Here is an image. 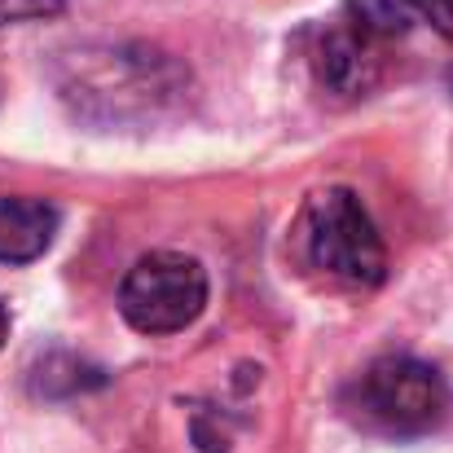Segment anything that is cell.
<instances>
[{"label":"cell","instance_id":"30bf717a","mask_svg":"<svg viewBox=\"0 0 453 453\" xmlns=\"http://www.w3.org/2000/svg\"><path fill=\"white\" fill-rule=\"evenodd\" d=\"M449 88H453V75H449Z\"/></svg>","mask_w":453,"mask_h":453},{"label":"cell","instance_id":"9c48e42d","mask_svg":"<svg viewBox=\"0 0 453 453\" xmlns=\"http://www.w3.org/2000/svg\"><path fill=\"white\" fill-rule=\"evenodd\" d=\"M4 339H9V312H4V303H0V348H4Z\"/></svg>","mask_w":453,"mask_h":453},{"label":"cell","instance_id":"5b68a950","mask_svg":"<svg viewBox=\"0 0 453 453\" xmlns=\"http://www.w3.org/2000/svg\"><path fill=\"white\" fill-rule=\"evenodd\" d=\"M58 207L44 198H0V265H31L58 238Z\"/></svg>","mask_w":453,"mask_h":453},{"label":"cell","instance_id":"8992f818","mask_svg":"<svg viewBox=\"0 0 453 453\" xmlns=\"http://www.w3.org/2000/svg\"><path fill=\"white\" fill-rule=\"evenodd\" d=\"M427 0H348V18L370 31L374 40H388V35H405L418 18H423Z\"/></svg>","mask_w":453,"mask_h":453},{"label":"cell","instance_id":"277c9868","mask_svg":"<svg viewBox=\"0 0 453 453\" xmlns=\"http://www.w3.org/2000/svg\"><path fill=\"white\" fill-rule=\"evenodd\" d=\"M312 71H317V84L334 97H365L379 75H383V62L374 53V35L361 31L357 22H343V27H330L321 31L317 49H312Z\"/></svg>","mask_w":453,"mask_h":453},{"label":"cell","instance_id":"6da1fadb","mask_svg":"<svg viewBox=\"0 0 453 453\" xmlns=\"http://www.w3.org/2000/svg\"><path fill=\"white\" fill-rule=\"evenodd\" d=\"M296 247L308 269L343 287H379L388 278V247L361 198L343 185L317 189L303 203L296 220Z\"/></svg>","mask_w":453,"mask_h":453},{"label":"cell","instance_id":"3957f363","mask_svg":"<svg viewBox=\"0 0 453 453\" xmlns=\"http://www.w3.org/2000/svg\"><path fill=\"white\" fill-rule=\"evenodd\" d=\"M207 308V269L185 251H150L119 282V312L142 334H176Z\"/></svg>","mask_w":453,"mask_h":453},{"label":"cell","instance_id":"ba28073f","mask_svg":"<svg viewBox=\"0 0 453 453\" xmlns=\"http://www.w3.org/2000/svg\"><path fill=\"white\" fill-rule=\"evenodd\" d=\"M423 18H427V22H432L445 40H453V0H427Z\"/></svg>","mask_w":453,"mask_h":453},{"label":"cell","instance_id":"7a4b0ae2","mask_svg":"<svg viewBox=\"0 0 453 453\" xmlns=\"http://www.w3.org/2000/svg\"><path fill=\"white\" fill-rule=\"evenodd\" d=\"M361 414L392 436H427L453 410L445 374L418 357H379L357 383Z\"/></svg>","mask_w":453,"mask_h":453},{"label":"cell","instance_id":"52a82bcc","mask_svg":"<svg viewBox=\"0 0 453 453\" xmlns=\"http://www.w3.org/2000/svg\"><path fill=\"white\" fill-rule=\"evenodd\" d=\"M62 9H66V0H0V27L31 22V18H53Z\"/></svg>","mask_w":453,"mask_h":453}]
</instances>
